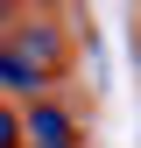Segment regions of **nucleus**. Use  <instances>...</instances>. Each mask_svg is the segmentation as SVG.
Returning <instances> with one entry per match:
<instances>
[{
  "mask_svg": "<svg viewBox=\"0 0 141 148\" xmlns=\"http://www.w3.org/2000/svg\"><path fill=\"white\" fill-rule=\"evenodd\" d=\"M42 85H49V78H42V71H35V64L21 57V49L7 42V35H0V92H21V99H42Z\"/></svg>",
  "mask_w": 141,
  "mask_h": 148,
  "instance_id": "3",
  "label": "nucleus"
},
{
  "mask_svg": "<svg viewBox=\"0 0 141 148\" xmlns=\"http://www.w3.org/2000/svg\"><path fill=\"white\" fill-rule=\"evenodd\" d=\"M7 42L21 49V57H28L35 71H42V78H57V71H64V35L49 28V21H21V28L7 35Z\"/></svg>",
  "mask_w": 141,
  "mask_h": 148,
  "instance_id": "2",
  "label": "nucleus"
},
{
  "mask_svg": "<svg viewBox=\"0 0 141 148\" xmlns=\"http://www.w3.org/2000/svg\"><path fill=\"white\" fill-rule=\"evenodd\" d=\"M7 28H14V7H7V0H0V35H7Z\"/></svg>",
  "mask_w": 141,
  "mask_h": 148,
  "instance_id": "5",
  "label": "nucleus"
},
{
  "mask_svg": "<svg viewBox=\"0 0 141 148\" xmlns=\"http://www.w3.org/2000/svg\"><path fill=\"white\" fill-rule=\"evenodd\" d=\"M0 148H21V113L14 106H0Z\"/></svg>",
  "mask_w": 141,
  "mask_h": 148,
  "instance_id": "4",
  "label": "nucleus"
},
{
  "mask_svg": "<svg viewBox=\"0 0 141 148\" xmlns=\"http://www.w3.org/2000/svg\"><path fill=\"white\" fill-rule=\"evenodd\" d=\"M21 148H78V113L57 99H28L21 106Z\"/></svg>",
  "mask_w": 141,
  "mask_h": 148,
  "instance_id": "1",
  "label": "nucleus"
}]
</instances>
